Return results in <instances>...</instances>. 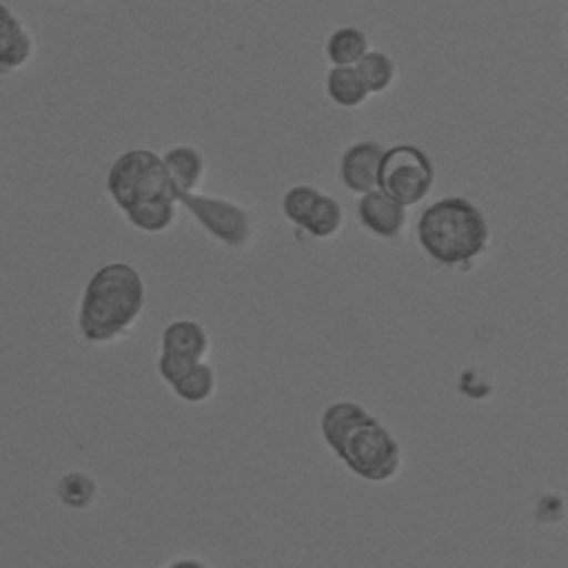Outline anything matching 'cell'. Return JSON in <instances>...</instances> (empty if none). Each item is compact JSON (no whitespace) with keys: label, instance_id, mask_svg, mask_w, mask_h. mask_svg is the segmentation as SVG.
<instances>
[{"label":"cell","instance_id":"6da1fadb","mask_svg":"<svg viewBox=\"0 0 568 568\" xmlns=\"http://www.w3.org/2000/svg\"><path fill=\"white\" fill-rule=\"evenodd\" d=\"M322 437L346 468L373 484L388 481L402 466L395 435L364 406L351 399L331 404L322 413Z\"/></svg>","mask_w":568,"mask_h":568},{"label":"cell","instance_id":"7a4b0ae2","mask_svg":"<svg viewBox=\"0 0 568 568\" xmlns=\"http://www.w3.org/2000/svg\"><path fill=\"white\" fill-rule=\"evenodd\" d=\"M417 242L433 262L448 268H466L488 248L490 226L475 202L448 195L422 211Z\"/></svg>","mask_w":568,"mask_h":568},{"label":"cell","instance_id":"3957f363","mask_svg":"<svg viewBox=\"0 0 568 568\" xmlns=\"http://www.w3.org/2000/svg\"><path fill=\"white\" fill-rule=\"evenodd\" d=\"M144 308V282L140 273L124 262L98 268L82 295L78 328L84 339L106 344L124 335Z\"/></svg>","mask_w":568,"mask_h":568},{"label":"cell","instance_id":"277c9868","mask_svg":"<svg viewBox=\"0 0 568 568\" xmlns=\"http://www.w3.org/2000/svg\"><path fill=\"white\" fill-rule=\"evenodd\" d=\"M106 189L124 213L146 202L178 200L164 160L146 149L122 153L109 169Z\"/></svg>","mask_w":568,"mask_h":568},{"label":"cell","instance_id":"5b68a950","mask_svg":"<svg viewBox=\"0 0 568 568\" xmlns=\"http://www.w3.org/2000/svg\"><path fill=\"white\" fill-rule=\"evenodd\" d=\"M435 166L430 155L415 144H395L386 149L379 166L377 189L402 202L419 204L433 191Z\"/></svg>","mask_w":568,"mask_h":568},{"label":"cell","instance_id":"8992f818","mask_svg":"<svg viewBox=\"0 0 568 568\" xmlns=\"http://www.w3.org/2000/svg\"><path fill=\"white\" fill-rule=\"evenodd\" d=\"M175 197L222 244L237 248L248 242L251 215L242 206L220 197L195 195L193 191H178V189H175Z\"/></svg>","mask_w":568,"mask_h":568},{"label":"cell","instance_id":"52a82bcc","mask_svg":"<svg viewBox=\"0 0 568 568\" xmlns=\"http://www.w3.org/2000/svg\"><path fill=\"white\" fill-rule=\"evenodd\" d=\"M386 149L375 140H362L351 144L339 160V178L353 193H368L377 189L379 166Z\"/></svg>","mask_w":568,"mask_h":568},{"label":"cell","instance_id":"ba28073f","mask_svg":"<svg viewBox=\"0 0 568 568\" xmlns=\"http://www.w3.org/2000/svg\"><path fill=\"white\" fill-rule=\"evenodd\" d=\"M357 217L362 226L384 240L397 237L408 220V206L393 200L379 189L364 193L357 202Z\"/></svg>","mask_w":568,"mask_h":568},{"label":"cell","instance_id":"9c48e42d","mask_svg":"<svg viewBox=\"0 0 568 568\" xmlns=\"http://www.w3.org/2000/svg\"><path fill=\"white\" fill-rule=\"evenodd\" d=\"M31 55V36L22 22L0 2V73H9Z\"/></svg>","mask_w":568,"mask_h":568},{"label":"cell","instance_id":"30bf717a","mask_svg":"<svg viewBox=\"0 0 568 568\" xmlns=\"http://www.w3.org/2000/svg\"><path fill=\"white\" fill-rule=\"evenodd\" d=\"M162 351L204 362L209 353V335L202 324L193 320H178L162 331Z\"/></svg>","mask_w":568,"mask_h":568},{"label":"cell","instance_id":"8fae6325","mask_svg":"<svg viewBox=\"0 0 568 568\" xmlns=\"http://www.w3.org/2000/svg\"><path fill=\"white\" fill-rule=\"evenodd\" d=\"M326 93L337 106L344 109H357L371 95L355 67H331L326 73Z\"/></svg>","mask_w":568,"mask_h":568},{"label":"cell","instance_id":"7c38bea8","mask_svg":"<svg viewBox=\"0 0 568 568\" xmlns=\"http://www.w3.org/2000/svg\"><path fill=\"white\" fill-rule=\"evenodd\" d=\"M368 51V36L357 27H339L326 40V58L333 67H355Z\"/></svg>","mask_w":568,"mask_h":568},{"label":"cell","instance_id":"4fadbf2b","mask_svg":"<svg viewBox=\"0 0 568 568\" xmlns=\"http://www.w3.org/2000/svg\"><path fill=\"white\" fill-rule=\"evenodd\" d=\"M178 191H193L204 175V158L193 146H175L162 155Z\"/></svg>","mask_w":568,"mask_h":568},{"label":"cell","instance_id":"5bb4252c","mask_svg":"<svg viewBox=\"0 0 568 568\" xmlns=\"http://www.w3.org/2000/svg\"><path fill=\"white\" fill-rule=\"evenodd\" d=\"M342 222H344L342 204L335 197L320 193L313 206L308 209V213L304 215L300 229L317 240H328L342 229Z\"/></svg>","mask_w":568,"mask_h":568},{"label":"cell","instance_id":"9a60e30c","mask_svg":"<svg viewBox=\"0 0 568 568\" xmlns=\"http://www.w3.org/2000/svg\"><path fill=\"white\" fill-rule=\"evenodd\" d=\"M355 69L359 71L362 80L366 82L368 91L371 93H382L386 89H390V84L395 82V75H397V67H395V60L379 51V49H371L357 64Z\"/></svg>","mask_w":568,"mask_h":568},{"label":"cell","instance_id":"2e32d148","mask_svg":"<svg viewBox=\"0 0 568 568\" xmlns=\"http://www.w3.org/2000/svg\"><path fill=\"white\" fill-rule=\"evenodd\" d=\"M175 202L178 200H158V202H146L135 209H129L124 215L126 220L144 231V233H162L166 231L173 220H175Z\"/></svg>","mask_w":568,"mask_h":568},{"label":"cell","instance_id":"e0dca14e","mask_svg":"<svg viewBox=\"0 0 568 568\" xmlns=\"http://www.w3.org/2000/svg\"><path fill=\"white\" fill-rule=\"evenodd\" d=\"M173 393L189 402V404H200L206 402L215 393V371L206 362H197L178 384L171 386Z\"/></svg>","mask_w":568,"mask_h":568},{"label":"cell","instance_id":"ac0fdd59","mask_svg":"<svg viewBox=\"0 0 568 568\" xmlns=\"http://www.w3.org/2000/svg\"><path fill=\"white\" fill-rule=\"evenodd\" d=\"M55 495L58 499L69 506V508H87L91 506V501L98 495V486L95 481L82 473V470H71L67 473L58 486H55Z\"/></svg>","mask_w":568,"mask_h":568},{"label":"cell","instance_id":"d6986e66","mask_svg":"<svg viewBox=\"0 0 568 568\" xmlns=\"http://www.w3.org/2000/svg\"><path fill=\"white\" fill-rule=\"evenodd\" d=\"M320 193L322 191H317L315 186H308V184H297V186L288 189L282 200V211L286 215V220L293 222L295 226H300Z\"/></svg>","mask_w":568,"mask_h":568},{"label":"cell","instance_id":"ffe728a7","mask_svg":"<svg viewBox=\"0 0 568 568\" xmlns=\"http://www.w3.org/2000/svg\"><path fill=\"white\" fill-rule=\"evenodd\" d=\"M197 362L191 359V357H184V355H178V353H171V351H162L160 359H158V373L160 377L173 386L178 384Z\"/></svg>","mask_w":568,"mask_h":568},{"label":"cell","instance_id":"44dd1931","mask_svg":"<svg viewBox=\"0 0 568 568\" xmlns=\"http://www.w3.org/2000/svg\"><path fill=\"white\" fill-rule=\"evenodd\" d=\"M169 568H209V566L200 559H178Z\"/></svg>","mask_w":568,"mask_h":568},{"label":"cell","instance_id":"7402d4cb","mask_svg":"<svg viewBox=\"0 0 568 568\" xmlns=\"http://www.w3.org/2000/svg\"><path fill=\"white\" fill-rule=\"evenodd\" d=\"M566 36H568V22H566Z\"/></svg>","mask_w":568,"mask_h":568}]
</instances>
